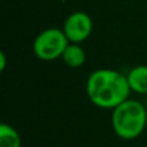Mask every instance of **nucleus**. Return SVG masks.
Listing matches in <instances>:
<instances>
[{
  "label": "nucleus",
  "mask_w": 147,
  "mask_h": 147,
  "mask_svg": "<svg viewBox=\"0 0 147 147\" xmlns=\"http://www.w3.org/2000/svg\"><path fill=\"white\" fill-rule=\"evenodd\" d=\"M132 92L128 78L110 69H99L89 75L86 94L90 102L101 109H112L129 98Z\"/></svg>",
  "instance_id": "f257e3e1"
},
{
  "label": "nucleus",
  "mask_w": 147,
  "mask_h": 147,
  "mask_svg": "<svg viewBox=\"0 0 147 147\" xmlns=\"http://www.w3.org/2000/svg\"><path fill=\"white\" fill-rule=\"evenodd\" d=\"M147 124V111L141 102L129 99L120 103L112 112V128L123 140H134L142 134Z\"/></svg>",
  "instance_id": "f03ea898"
},
{
  "label": "nucleus",
  "mask_w": 147,
  "mask_h": 147,
  "mask_svg": "<svg viewBox=\"0 0 147 147\" xmlns=\"http://www.w3.org/2000/svg\"><path fill=\"white\" fill-rule=\"evenodd\" d=\"M70 44L63 30L57 27L47 28L35 38L32 49L35 56L41 61H54L62 57Z\"/></svg>",
  "instance_id": "7ed1b4c3"
},
{
  "label": "nucleus",
  "mask_w": 147,
  "mask_h": 147,
  "mask_svg": "<svg viewBox=\"0 0 147 147\" xmlns=\"http://www.w3.org/2000/svg\"><path fill=\"white\" fill-rule=\"evenodd\" d=\"M93 31L92 18L84 12H75L66 18L63 25V32L70 43L80 44L90 36Z\"/></svg>",
  "instance_id": "20e7f679"
},
{
  "label": "nucleus",
  "mask_w": 147,
  "mask_h": 147,
  "mask_svg": "<svg viewBox=\"0 0 147 147\" xmlns=\"http://www.w3.org/2000/svg\"><path fill=\"white\" fill-rule=\"evenodd\" d=\"M128 83L132 92L140 94H147V66L140 65L132 69L127 75Z\"/></svg>",
  "instance_id": "39448f33"
},
{
  "label": "nucleus",
  "mask_w": 147,
  "mask_h": 147,
  "mask_svg": "<svg viewBox=\"0 0 147 147\" xmlns=\"http://www.w3.org/2000/svg\"><path fill=\"white\" fill-rule=\"evenodd\" d=\"M62 59L69 67L76 69L84 65L85 62V52L79 44L70 43L62 54Z\"/></svg>",
  "instance_id": "423d86ee"
},
{
  "label": "nucleus",
  "mask_w": 147,
  "mask_h": 147,
  "mask_svg": "<svg viewBox=\"0 0 147 147\" xmlns=\"http://www.w3.org/2000/svg\"><path fill=\"white\" fill-rule=\"evenodd\" d=\"M0 147H21V136L12 125L0 124Z\"/></svg>",
  "instance_id": "0eeeda50"
},
{
  "label": "nucleus",
  "mask_w": 147,
  "mask_h": 147,
  "mask_svg": "<svg viewBox=\"0 0 147 147\" xmlns=\"http://www.w3.org/2000/svg\"><path fill=\"white\" fill-rule=\"evenodd\" d=\"M5 65H7V59H5V54L3 53H0V70L1 71H4V69H5Z\"/></svg>",
  "instance_id": "6e6552de"
}]
</instances>
